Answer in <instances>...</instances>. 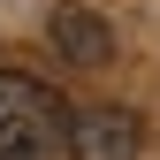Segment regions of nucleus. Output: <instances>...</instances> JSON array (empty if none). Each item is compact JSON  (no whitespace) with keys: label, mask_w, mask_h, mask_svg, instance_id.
I'll return each instance as SVG.
<instances>
[{"label":"nucleus","mask_w":160,"mask_h":160,"mask_svg":"<svg viewBox=\"0 0 160 160\" xmlns=\"http://www.w3.org/2000/svg\"><path fill=\"white\" fill-rule=\"evenodd\" d=\"M53 145H69L61 92L31 69H0V160H46Z\"/></svg>","instance_id":"1"},{"label":"nucleus","mask_w":160,"mask_h":160,"mask_svg":"<svg viewBox=\"0 0 160 160\" xmlns=\"http://www.w3.org/2000/svg\"><path fill=\"white\" fill-rule=\"evenodd\" d=\"M61 152L69 160H137V152H145V122H137V107H114V99L76 107Z\"/></svg>","instance_id":"2"},{"label":"nucleus","mask_w":160,"mask_h":160,"mask_svg":"<svg viewBox=\"0 0 160 160\" xmlns=\"http://www.w3.org/2000/svg\"><path fill=\"white\" fill-rule=\"evenodd\" d=\"M46 38H53V53H61L69 69H99V61H114V23L99 8H53L46 15Z\"/></svg>","instance_id":"3"}]
</instances>
